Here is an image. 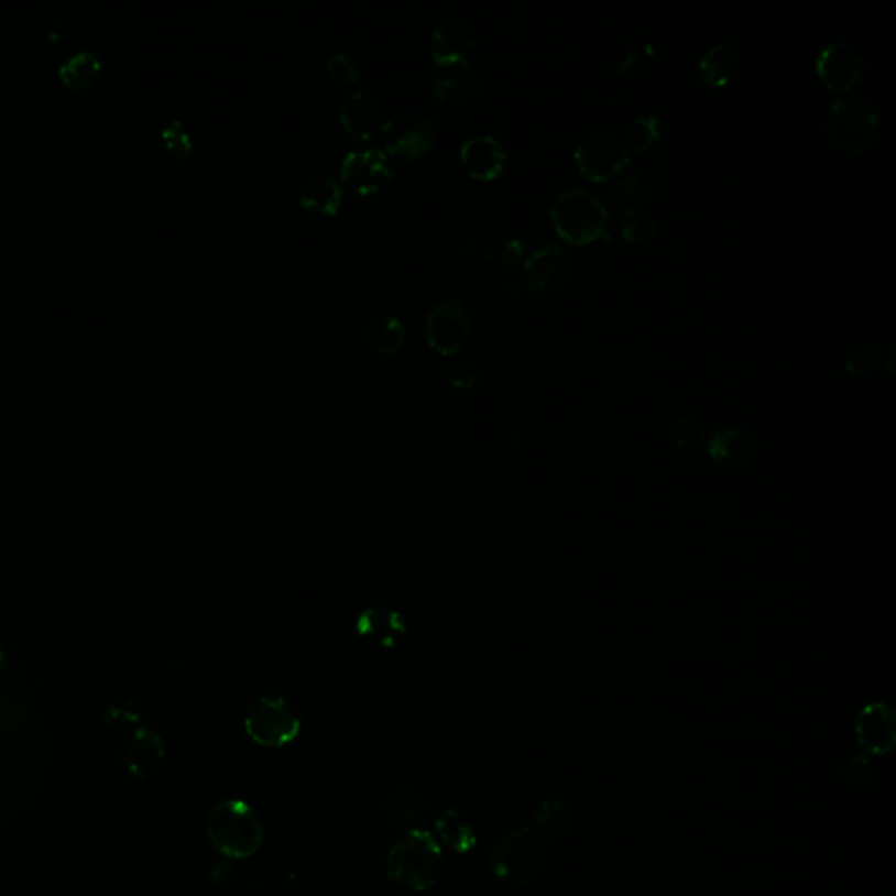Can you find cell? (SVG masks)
Segmentation results:
<instances>
[{
  "mask_svg": "<svg viewBox=\"0 0 896 896\" xmlns=\"http://www.w3.org/2000/svg\"><path fill=\"white\" fill-rule=\"evenodd\" d=\"M387 872L391 879L411 892H426L440 877V844L426 830H408L389 851Z\"/></svg>",
  "mask_w": 896,
  "mask_h": 896,
  "instance_id": "cell-1",
  "label": "cell"
},
{
  "mask_svg": "<svg viewBox=\"0 0 896 896\" xmlns=\"http://www.w3.org/2000/svg\"><path fill=\"white\" fill-rule=\"evenodd\" d=\"M210 842L227 859H249L263 844V823L249 804L233 798L214 807L207 823Z\"/></svg>",
  "mask_w": 896,
  "mask_h": 896,
  "instance_id": "cell-2",
  "label": "cell"
},
{
  "mask_svg": "<svg viewBox=\"0 0 896 896\" xmlns=\"http://www.w3.org/2000/svg\"><path fill=\"white\" fill-rule=\"evenodd\" d=\"M548 851L547 839L534 827L513 828L495 839L489 860L500 879L525 884L542 874Z\"/></svg>",
  "mask_w": 896,
  "mask_h": 896,
  "instance_id": "cell-3",
  "label": "cell"
},
{
  "mask_svg": "<svg viewBox=\"0 0 896 896\" xmlns=\"http://www.w3.org/2000/svg\"><path fill=\"white\" fill-rule=\"evenodd\" d=\"M550 219L560 239L575 245H589L607 236L610 212L586 189L559 193L550 207Z\"/></svg>",
  "mask_w": 896,
  "mask_h": 896,
  "instance_id": "cell-4",
  "label": "cell"
},
{
  "mask_svg": "<svg viewBox=\"0 0 896 896\" xmlns=\"http://www.w3.org/2000/svg\"><path fill=\"white\" fill-rule=\"evenodd\" d=\"M879 133V114L872 102L850 95L833 102L824 118V138L833 150L860 154L874 144Z\"/></svg>",
  "mask_w": 896,
  "mask_h": 896,
  "instance_id": "cell-5",
  "label": "cell"
},
{
  "mask_svg": "<svg viewBox=\"0 0 896 896\" xmlns=\"http://www.w3.org/2000/svg\"><path fill=\"white\" fill-rule=\"evenodd\" d=\"M243 729L263 747H284L302 732V718L289 700L274 693L256 697L243 713Z\"/></svg>",
  "mask_w": 896,
  "mask_h": 896,
  "instance_id": "cell-6",
  "label": "cell"
},
{
  "mask_svg": "<svg viewBox=\"0 0 896 896\" xmlns=\"http://www.w3.org/2000/svg\"><path fill=\"white\" fill-rule=\"evenodd\" d=\"M385 150L397 159L415 160L431 150L438 123L420 109H403L382 123Z\"/></svg>",
  "mask_w": 896,
  "mask_h": 896,
  "instance_id": "cell-7",
  "label": "cell"
},
{
  "mask_svg": "<svg viewBox=\"0 0 896 896\" xmlns=\"http://www.w3.org/2000/svg\"><path fill=\"white\" fill-rule=\"evenodd\" d=\"M575 162L581 174L593 183L616 179L631 163L627 142L611 132H595L578 144Z\"/></svg>",
  "mask_w": 896,
  "mask_h": 896,
  "instance_id": "cell-8",
  "label": "cell"
},
{
  "mask_svg": "<svg viewBox=\"0 0 896 896\" xmlns=\"http://www.w3.org/2000/svg\"><path fill=\"white\" fill-rule=\"evenodd\" d=\"M393 174V163L385 151L375 145L350 150L340 165L343 184L358 197H370L380 192Z\"/></svg>",
  "mask_w": 896,
  "mask_h": 896,
  "instance_id": "cell-9",
  "label": "cell"
},
{
  "mask_svg": "<svg viewBox=\"0 0 896 896\" xmlns=\"http://www.w3.org/2000/svg\"><path fill=\"white\" fill-rule=\"evenodd\" d=\"M470 312L459 299H445L427 314V343L438 354H456L470 337Z\"/></svg>",
  "mask_w": 896,
  "mask_h": 896,
  "instance_id": "cell-10",
  "label": "cell"
},
{
  "mask_svg": "<svg viewBox=\"0 0 896 896\" xmlns=\"http://www.w3.org/2000/svg\"><path fill=\"white\" fill-rule=\"evenodd\" d=\"M816 70L828 88L850 91L865 77V56L853 44L835 41L821 50L816 58Z\"/></svg>",
  "mask_w": 896,
  "mask_h": 896,
  "instance_id": "cell-11",
  "label": "cell"
},
{
  "mask_svg": "<svg viewBox=\"0 0 896 896\" xmlns=\"http://www.w3.org/2000/svg\"><path fill=\"white\" fill-rule=\"evenodd\" d=\"M575 266V258L559 242L543 243L531 252L522 272V281L533 293L555 289L566 282Z\"/></svg>",
  "mask_w": 896,
  "mask_h": 896,
  "instance_id": "cell-12",
  "label": "cell"
},
{
  "mask_svg": "<svg viewBox=\"0 0 896 896\" xmlns=\"http://www.w3.org/2000/svg\"><path fill=\"white\" fill-rule=\"evenodd\" d=\"M433 61L440 67L466 65L473 61L477 53V39L470 26L456 18H448L433 29L429 39Z\"/></svg>",
  "mask_w": 896,
  "mask_h": 896,
  "instance_id": "cell-13",
  "label": "cell"
},
{
  "mask_svg": "<svg viewBox=\"0 0 896 896\" xmlns=\"http://www.w3.org/2000/svg\"><path fill=\"white\" fill-rule=\"evenodd\" d=\"M356 634L370 648L391 649L402 643L406 623L400 611L389 607H370L359 611Z\"/></svg>",
  "mask_w": 896,
  "mask_h": 896,
  "instance_id": "cell-14",
  "label": "cell"
},
{
  "mask_svg": "<svg viewBox=\"0 0 896 896\" xmlns=\"http://www.w3.org/2000/svg\"><path fill=\"white\" fill-rule=\"evenodd\" d=\"M340 123L356 141H370L382 129L384 114L376 95L367 88H358L347 95L340 106Z\"/></svg>",
  "mask_w": 896,
  "mask_h": 896,
  "instance_id": "cell-15",
  "label": "cell"
},
{
  "mask_svg": "<svg viewBox=\"0 0 896 896\" xmlns=\"http://www.w3.org/2000/svg\"><path fill=\"white\" fill-rule=\"evenodd\" d=\"M165 756L162 737L154 730L138 726L124 739L121 762L130 776L150 777L159 771Z\"/></svg>",
  "mask_w": 896,
  "mask_h": 896,
  "instance_id": "cell-16",
  "label": "cell"
},
{
  "mask_svg": "<svg viewBox=\"0 0 896 896\" xmlns=\"http://www.w3.org/2000/svg\"><path fill=\"white\" fill-rule=\"evenodd\" d=\"M856 735L860 746L872 755H884L895 746V713L889 706H866L856 720Z\"/></svg>",
  "mask_w": 896,
  "mask_h": 896,
  "instance_id": "cell-17",
  "label": "cell"
},
{
  "mask_svg": "<svg viewBox=\"0 0 896 896\" xmlns=\"http://www.w3.org/2000/svg\"><path fill=\"white\" fill-rule=\"evenodd\" d=\"M461 162L466 172L477 179L491 181L503 172L506 151L492 135H473L461 145Z\"/></svg>",
  "mask_w": 896,
  "mask_h": 896,
  "instance_id": "cell-18",
  "label": "cell"
},
{
  "mask_svg": "<svg viewBox=\"0 0 896 896\" xmlns=\"http://www.w3.org/2000/svg\"><path fill=\"white\" fill-rule=\"evenodd\" d=\"M756 438L746 427L726 426L718 429L709 441V456L714 462L730 468L747 465L755 456Z\"/></svg>",
  "mask_w": 896,
  "mask_h": 896,
  "instance_id": "cell-19",
  "label": "cell"
},
{
  "mask_svg": "<svg viewBox=\"0 0 896 896\" xmlns=\"http://www.w3.org/2000/svg\"><path fill=\"white\" fill-rule=\"evenodd\" d=\"M429 812L427 798L414 788H396L385 797L384 815L389 823L402 830H415Z\"/></svg>",
  "mask_w": 896,
  "mask_h": 896,
  "instance_id": "cell-20",
  "label": "cell"
},
{
  "mask_svg": "<svg viewBox=\"0 0 896 896\" xmlns=\"http://www.w3.org/2000/svg\"><path fill=\"white\" fill-rule=\"evenodd\" d=\"M364 343L375 354H394L406 340V329L402 319L391 314H379L368 320L363 331Z\"/></svg>",
  "mask_w": 896,
  "mask_h": 896,
  "instance_id": "cell-21",
  "label": "cell"
},
{
  "mask_svg": "<svg viewBox=\"0 0 896 896\" xmlns=\"http://www.w3.org/2000/svg\"><path fill=\"white\" fill-rule=\"evenodd\" d=\"M433 90H435L436 97L444 102H465L479 94L480 83L470 70H466V67L452 65V67H440V70L436 73Z\"/></svg>",
  "mask_w": 896,
  "mask_h": 896,
  "instance_id": "cell-22",
  "label": "cell"
},
{
  "mask_svg": "<svg viewBox=\"0 0 896 896\" xmlns=\"http://www.w3.org/2000/svg\"><path fill=\"white\" fill-rule=\"evenodd\" d=\"M575 824V812L562 798L551 797L539 804L534 815V830L542 833L547 841H559L571 832Z\"/></svg>",
  "mask_w": 896,
  "mask_h": 896,
  "instance_id": "cell-23",
  "label": "cell"
},
{
  "mask_svg": "<svg viewBox=\"0 0 896 896\" xmlns=\"http://www.w3.org/2000/svg\"><path fill=\"white\" fill-rule=\"evenodd\" d=\"M435 828L438 839L456 853H470L477 844V830H474L473 823L468 816L456 809H448L444 815L438 816Z\"/></svg>",
  "mask_w": 896,
  "mask_h": 896,
  "instance_id": "cell-24",
  "label": "cell"
},
{
  "mask_svg": "<svg viewBox=\"0 0 896 896\" xmlns=\"http://www.w3.org/2000/svg\"><path fill=\"white\" fill-rule=\"evenodd\" d=\"M737 55L729 44H717L699 62V76L704 85L722 88L737 74Z\"/></svg>",
  "mask_w": 896,
  "mask_h": 896,
  "instance_id": "cell-25",
  "label": "cell"
},
{
  "mask_svg": "<svg viewBox=\"0 0 896 896\" xmlns=\"http://www.w3.org/2000/svg\"><path fill=\"white\" fill-rule=\"evenodd\" d=\"M342 188L337 181L331 177H316L305 186L302 197H299V204L310 212L331 216L342 204Z\"/></svg>",
  "mask_w": 896,
  "mask_h": 896,
  "instance_id": "cell-26",
  "label": "cell"
},
{
  "mask_svg": "<svg viewBox=\"0 0 896 896\" xmlns=\"http://www.w3.org/2000/svg\"><path fill=\"white\" fill-rule=\"evenodd\" d=\"M648 192L649 184L645 175L631 172L615 181L611 189V201L622 210L640 209L641 204H645Z\"/></svg>",
  "mask_w": 896,
  "mask_h": 896,
  "instance_id": "cell-27",
  "label": "cell"
},
{
  "mask_svg": "<svg viewBox=\"0 0 896 896\" xmlns=\"http://www.w3.org/2000/svg\"><path fill=\"white\" fill-rule=\"evenodd\" d=\"M100 61L94 53L76 52L61 65V77L70 88H85L99 76Z\"/></svg>",
  "mask_w": 896,
  "mask_h": 896,
  "instance_id": "cell-28",
  "label": "cell"
},
{
  "mask_svg": "<svg viewBox=\"0 0 896 896\" xmlns=\"http://www.w3.org/2000/svg\"><path fill=\"white\" fill-rule=\"evenodd\" d=\"M619 231L629 243H646L657 233V221L654 214L645 209L623 210L619 219Z\"/></svg>",
  "mask_w": 896,
  "mask_h": 896,
  "instance_id": "cell-29",
  "label": "cell"
},
{
  "mask_svg": "<svg viewBox=\"0 0 896 896\" xmlns=\"http://www.w3.org/2000/svg\"><path fill=\"white\" fill-rule=\"evenodd\" d=\"M664 135V123L655 114H637L629 124V142L636 153L649 150Z\"/></svg>",
  "mask_w": 896,
  "mask_h": 896,
  "instance_id": "cell-30",
  "label": "cell"
},
{
  "mask_svg": "<svg viewBox=\"0 0 896 896\" xmlns=\"http://www.w3.org/2000/svg\"><path fill=\"white\" fill-rule=\"evenodd\" d=\"M444 379L450 387L456 389L459 393H466L479 385L480 370L471 359L452 356L445 363Z\"/></svg>",
  "mask_w": 896,
  "mask_h": 896,
  "instance_id": "cell-31",
  "label": "cell"
},
{
  "mask_svg": "<svg viewBox=\"0 0 896 896\" xmlns=\"http://www.w3.org/2000/svg\"><path fill=\"white\" fill-rule=\"evenodd\" d=\"M163 145L174 159H184L192 151V135L183 121H171L162 132Z\"/></svg>",
  "mask_w": 896,
  "mask_h": 896,
  "instance_id": "cell-32",
  "label": "cell"
},
{
  "mask_svg": "<svg viewBox=\"0 0 896 896\" xmlns=\"http://www.w3.org/2000/svg\"><path fill=\"white\" fill-rule=\"evenodd\" d=\"M872 774H874V764L868 756L860 755L851 756L850 762L844 767V782L848 786H865L871 782Z\"/></svg>",
  "mask_w": 896,
  "mask_h": 896,
  "instance_id": "cell-33",
  "label": "cell"
},
{
  "mask_svg": "<svg viewBox=\"0 0 896 896\" xmlns=\"http://www.w3.org/2000/svg\"><path fill=\"white\" fill-rule=\"evenodd\" d=\"M326 70H328L329 76L334 77L335 81H358V67L346 53H334V55L329 56L328 61H326Z\"/></svg>",
  "mask_w": 896,
  "mask_h": 896,
  "instance_id": "cell-34",
  "label": "cell"
},
{
  "mask_svg": "<svg viewBox=\"0 0 896 896\" xmlns=\"http://www.w3.org/2000/svg\"><path fill=\"white\" fill-rule=\"evenodd\" d=\"M702 435L704 433L700 429L699 424L693 423L691 418H679L678 424H676L675 440L681 447H697L702 441Z\"/></svg>",
  "mask_w": 896,
  "mask_h": 896,
  "instance_id": "cell-35",
  "label": "cell"
},
{
  "mask_svg": "<svg viewBox=\"0 0 896 896\" xmlns=\"http://www.w3.org/2000/svg\"><path fill=\"white\" fill-rule=\"evenodd\" d=\"M109 722H111V725H114L116 729L130 730L139 723L138 709L130 708V706L127 704L114 706V708L111 709V714H109Z\"/></svg>",
  "mask_w": 896,
  "mask_h": 896,
  "instance_id": "cell-36",
  "label": "cell"
},
{
  "mask_svg": "<svg viewBox=\"0 0 896 896\" xmlns=\"http://www.w3.org/2000/svg\"><path fill=\"white\" fill-rule=\"evenodd\" d=\"M236 877V865L228 862L218 863V865L214 866L212 874H210V879H212V883L216 884L218 888H222V886H228V884L233 883Z\"/></svg>",
  "mask_w": 896,
  "mask_h": 896,
  "instance_id": "cell-37",
  "label": "cell"
},
{
  "mask_svg": "<svg viewBox=\"0 0 896 896\" xmlns=\"http://www.w3.org/2000/svg\"><path fill=\"white\" fill-rule=\"evenodd\" d=\"M522 252H524V245H522L521 240H509V242L504 243L503 252H501V260H503V263L506 266L517 265L518 260L522 258Z\"/></svg>",
  "mask_w": 896,
  "mask_h": 896,
  "instance_id": "cell-38",
  "label": "cell"
},
{
  "mask_svg": "<svg viewBox=\"0 0 896 896\" xmlns=\"http://www.w3.org/2000/svg\"><path fill=\"white\" fill-rule=\"evenodd\" d=\"M394 896H423V895H420V893H418V892H412V893H402V895H394Z\"/></svg>",
  "mask_w": 896,
  "mask_h": 896,
  "instance_id": "cell-39",
  "label": "cell"
}]
</instances>
